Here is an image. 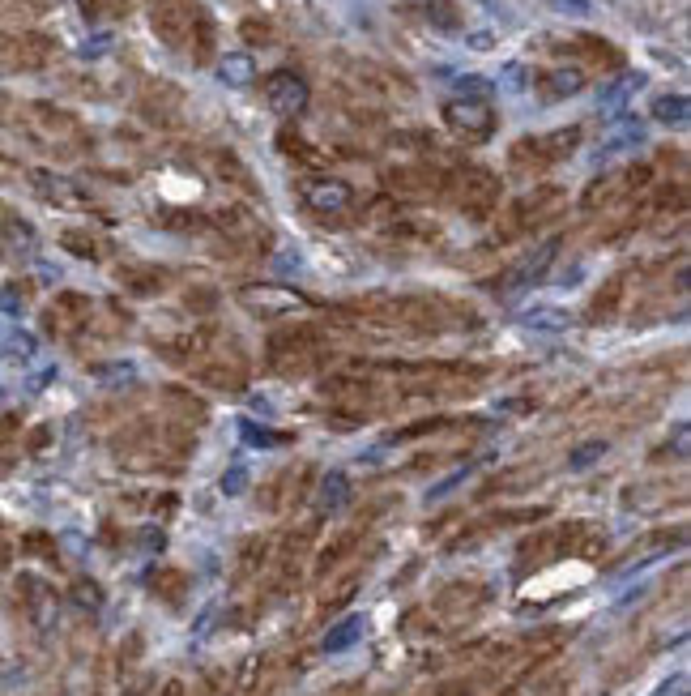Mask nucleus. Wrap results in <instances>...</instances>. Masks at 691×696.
I'll use <instances>...</instances> for the list:
<instances>
[{"label": "nucleus", "mask_w": 691, "mask_h": 696, "mask_svg": "<svg viewBox=\"0 0 691 696\" xmlns=\"http://www.w3.org/2000/svg\"><path fill=\"white\" fill-rule=\"evenodd\" d=\"M444 120H448V129L461 133L465 141L491 137V124H495L487 99H453V103H444Z\"/></svg>", "instance_id": "nucleus-1"}, {"label": "nucleus", "mask_w": 691, "mask_h": 696, "mask_svg": "<svg viewBox=\"0 0 691 696\" xmlns=\"http://www.w3.org/2000/svg\"><path fill=\"white\" fill-rule=\"evenodd\" d=\"M192 26H197V9L188 0H154V30L163 43L180 47L192 35Z\"/></svg>", "instance_id": "nucleus-2"}, {"label": "nucleus", "mask_w": 691, "mask_h": 696, "mask_svg": "<svg viewBox=\"0 0 691 696\" xmlns=\"http://www.w3.org/2000/svg\"><path fill=\"white\" fill-rule=\"evenodd\" d=\"M265 94H269V107H273V112L286 116V120L299 116L303 107H308V82H303L299 73H286V69L269 77V82H265Z\"/></svg>", "instance_id": "nucleus-3"}, {"label": "nucleus", "mask_w": 691, "mask_h": 696, "mask_svg": "<svg viewBox=\"0 0 691 696\" xmlns=\"http://www.w3.org/2000/svg\"><path fill=\"white\" fill-rule=\"evenodd\" d=\"M555 252H559V240H546V244H538L534 252H529L517 270L508 274V295H517L525 287H534V282H542L546 270H551V261H555Z\"/></svg>", "instance_id": "nucleus-4"}, {"label": "nucleus", "mask_w": 691, "mask_h": 696, "mask_svg": "<svg viewBox=\"0 0 691 696\" xmlns=\"http://www.w3.org/2000/svg\"><path fill=\"white\" fill-rule=\"evenodd\" d=\"M350 184H342V180H308L303 184V201L312 205V210H320V214H337V210H346L350 205Z\"/></svg>", "instance_id": "nucleus-5"}, {"label": "nucleus", "mask_w": 691, "mask_h": 696, "mask_svg": "<svg viewBox=\"0 0 691 696\" xmlns=\"http://www.w3.org/2000/svg\"><path fill=\"white\" fill-rule=\"evenodd\" d=\"M244 304L252 312H261V316H282V312L303 308V299L295 291H282V287H248L244 291Z\"/></svg>", "instance_id": "nucleus-6"}, {"label": "nucleus", "mask_w": 691, "mask_h": 696, "mask_svg": "<svg viewBox=\"0 0 691 696\" xmlns=\"http://www.w3.org/2000/svg\"><path fill=\"white\" fill-rule=\"evenodd\" d=\"M316 504H320L325 513H337V509H346V504H350V479H346L342 470H329L325 479H320Z\"/></svg>", "instance_id": "nucleus-7"}, {"label": "nucleus", "mask_w": 691, "mask_h": 696, "mask_svg": "<svg viewBox=\"0 0 691 696\" xmlns=\"http://www.w3.org/2000/svg\"><path fill=\"white\" fill-rule=\"evenodd\" d=\"M363 637V615H346L342 624H333L329 632H325V654H342V650H350V645H355Z\"/></svg>", "instance_id": "nucleus-8"}, {"label": "nucleus", "mask_w": 691, "mask_h": 696, "mask_svg": "<svg viewBox=\"0 0 691 696\" xmlns=\"http://www.w3.org/2000/svg\"><path fill=\"white\" fill-rule=\"evenodd\" d=\"M645 82L640 73H628V77H619V82H610L606 90H602V99H598V107H602V116H619L623 112V103L632 99V90Z\"/></svg>", "instance_id": "nucleus-9"}, {"label": "nucleus", "mask_w": 691, "mask_h": 696, "mask_svg": "<svg viewBox=\"0 0 691 696\" xmlns=\"http://www.w3.org/2000/svg\"><path fill=\"white\" fill-rule=\"evenodd\" d=\"M218 77H222L227 86H252V82H256L252 56H248V52H227V56H222V65H218Z\"/></svg>", "instance_id": "nucleus-10"}, {"label": "nucleus", "mask_w": 691, "mask_h": 696, "mask_svg": "<svg viewBox=\"0 0 691 696\" xmlns=\"http://www.w3.org/2000/svg\"><path fill=\"white\" fill-rule=\"evenodd\" d=\"M521 325L538 329V334H564V329H572V316L559 312V308H529L521 316Z\"/></svg>", "instance_id": "nucleus-11"}, {"label": "nucleus", "mask_w": 691, "mask_h": 696, "mask_svg": "<svg viewBox=\"0 0 691 696\" xmlns=\"http://www.w3.org/2000/svg\"><path fill=\"white\" fill-rule=\"evenodd\" d=\"M691 116V103L683 99V94H662V99H653V120L662 124H687Z\"/></svg>", "instance_id": "nucleus-12"}, {"label": "nucleus", "mask_w": 691, "mask_h": 696, "mask_svg": "<svg viewBox=\"0 0 691 696\" xmlns=\"http://www.w3.org/2000/svg\"><path fill=\"white\" fill-rule=\"evenodd\" d=\"M581 69H555V73H546V90L555 94V99H564V94H576L581 90Z\"/></svg>", "instance_id": "nucleus-13"}, {"label": "nucleus", "mask_w": 691, "mask_h": 696, "mask_svg": "<svg viewBox=\"0 0 691 696\" xmlns=\"http://www.w3.org/2000/svg\"><path fill=\"white\" fill-rule=\"evenodd\" d=\"M602 457H606V440H585V445H576L568 453V466L572 470H589L593 462H602Z\"/></svg>", "instance_id": "nucleus-14"}, {"label": "nucleus", "mask_w": 691, "mask_h": 696, "mask_svg": "<svg viewBox=\"0 0 691 696\" xmlns=\"http://www.w3.org/2000/svg\"><path fill=\"white\" fill-rule=\"evenodd\" d=\"M239 432H244V445H252V449H278V445H282V436H273L269 427L252 423V419L239 423Z\"/></svg>", "instance_id": "nucleus-15"}, {"label": "nucleus", "mask_w": 691, "mask_h": 696, "mask_svg": "<svg viewBox=\"0 0 691 696\" xmlns=\"http://www.w3.org/2000/svg\"><path fill=\"white\" fill-rule=\"evenodd\" d=\"M0 351L13 355V359H30V355H35V338H30V334H13L5 346H0Z\"/></svg>", "instance_id": "nucleus-16"}, {"label": "nucleus", "mask_w": 691, "mask_h": 696, "mask_svg": "<svg viewBox=\"0 0 691 696\" xmlns=\"http://www.w3.org/2000/svg\"><path fill=\"white\" fill-rule=\"evenodd\" d=\"M461 99H487V94H491V82H487V77H461Z\"/></svg>", "instance_id": "nucleus-17"}, {"label": "nucleus", "mask_w": 691, "mask_h": 696, "mask_svg": "<svg viewBox=\"0 0 691 696\" xmlns=\"http://www.w3.org/2000/svg\"><path fill=\"white\" fill-rule=\"evenodd\" d=\"M256 560H265V543H248L244 547V556H239V577H248V573H256Z\"/></svg>", "instance_id": "nucleus-18"}, {"label": "nucleus", "mask_w": 691, "mask_h": 696, "mask_svg": "<svg viewBox=\"0 0 691 696\" xmlns=\"http://www.w3.org/2000/svg\"><path fill=\"white\" fill-rule=\"evenodd\" d=\"M244 487H248V470L244 466H235V470L222 474V492H227V496H239Z\"/></svg>", "instance_id": "nucleus-19"}, {"label": "nucleus", "mask_w": 691, "mask_h": 696, "mask_svg": "<svg viewBox=\"0 0 691 696\" xmlns=\"http://www.w3.org/2000/svg\"><path fill=\"white\" fill-rule=\"evenodd\" d=\"M465 479H470V466H465V470H457L453 479H444V483H436V487H431V492H427V500H440V496H448V492H453L457 483H465Z\"/></svg>", "instance_id": "nucleus-20"}, {"label": "nucleus", "mask_w": 691, "mask_h": 696, "mask_svg": "<svg viewBox=\"0 0 691 696\" xmlns=\"http://www.w3.org/2000/svg\"><path fill=\"white\" fill-rule=\"evenodd\" d=\"M546 5H555L559 13H572V18H585L589 13V0H546Z\"/></svg>", "instance_id": "nucleus-21"}, {"label": "nucleus", "mask_w": 691, "mask_h": 696, "mask_svg": "<svg viewBox=\"0 0 691 696\" xmlns=\"http://www.w3.org/2000/svg\"><path fill=\"white\" fill-rule=\"evenodd\" d=\"M73 594L82 598V607H99V590H94V585H86V581H82V585H77Z\"/></svg>", "instance_id": "nucleus-22"}, {"label": "nucleus", "mask_w": 691, "mask_h": 696, "mask_svg": "<svg viewBox=\"0 0 691 696\" xmlns=\"http://www.w3.org/2000/svg\"><path fill=\"white\" fill-rule=\"evenodd\" d=\"M436 696H470V688H465V684H444Z\"/></svg>", "instance_id": "nucleus-23"}, {"label": "nucleus", "mask_w": 691, "mask_h": 696, "mask_svg": "<svg viewBox=\"0 0 691 696\" xmlns=\"http://www.w3.org/2000/svg\"><path fill=\"white\" fill-rule=\"evenodd\" d=\"M0 308H5V312H18V299H13V291L0 295Z\"/></svg>", "instance_id": "nucleus-24"}, {"label": "nucleus", "mask_w": 691, "mask_h": 696, "mask_svg": "<svg viewBox=\"0 0 691 696\" xmlns=\"http://www.w3.org/2000/svg\"><path fill=\"white\" fill-rule=\"evenodd\" d=\"M674 449L687 453V427H679V436H674Z\"/></svg>", "instance_id": "nucleus-25"}, {"label": "nucleus", "mask_w": 691, "mask_h": 696, "mask_svg": "<svg viewBox=\"0 0 691 696\" xmlns=\"http://www.w3.org/2000/svg\"><path fill=\"white\" fill-rule=\"evenodd\" d=\"M163 696H184V684H167V692Z\"/></svg>", "instance_id": "nucleus-26"}]
</instances>
